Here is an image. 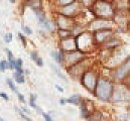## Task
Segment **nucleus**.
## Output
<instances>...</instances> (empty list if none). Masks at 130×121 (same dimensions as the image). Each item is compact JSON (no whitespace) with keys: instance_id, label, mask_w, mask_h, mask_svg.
<instances>
[{"instance_id":"nucleus-1","label":"nucleus","mask_w":130,"mask_h":121,"mask_svg":"<svg viewBox=\"0 0 130 121\" xmlns=\"http://www.w3.org/2000/svg\"><path fill=\"white\" fill-rule=\"evenodd\" d=\"M112 91L113 86L111 82H109L106 79H99L94 93L100 100L108 101L110 98H112Z\"/></svg>"},{"instance_id":"nucleus-2","label":"nucleus","mask_w":130,"mask_h":121,"mask_svg":"<svg viewBox=\"0 0 130 121\" xmlns=\"http://www.w3.org/2000/svg\"><path fill=\"white\" fill-rule=\"evenodd\" d=\"M81 81H82L83 86L87 90H89L90 92H94L95 91L96 85H97V78H96V75H95V73L93 71L86 72L82 76Z\"/></svg>"},{"instance_id":"nucleus-3","label":"nucleus","mask_w":130,"mask_h":121,"mask_svg":"<svg viewBox=\"0 0 130 121\" xmlns=\"http://www.w3.org/2000/svg\"><path fill=\"white\" fill-rule=\"evenodd\" d=\"M129 72H130V58L126 60V63H125L121 68H119V69L117 70L115 77H116L118 80H122V79H124V78L129 74Z\"/></svg>"},{"instance_id":"nucleus-4","label":"nucleus","mask_w":130,"mask_h":121,"mask_svg":"<svg viewBox=\"0 0 130 121\" xmlns=\"http://www.w3.org/2000/svg\"><path fill=\"white\" fill-rule=\"evenodd\" d=\"M67 62H69L72 66L73 65H75V64H77V63H79V54L78 53H70L68 56H67V59H66Z\"/></svg>"},{"instance_id":"nucleus-5","label":"nucleus","mask_w":130,"mask_h":121,"mask_svg":"<svg viewBox=\"0 0 130 121\" xmlns=\"http://www.w3.org/2000/svg\"><path fill=\"white\" fill-rule=\"evenodd\" d=\"M41 23V25L45 28V29H47L48 31H54L55 30V27H56V25H55V23L53 22V21H51V20H48V19H44L42 22H40Z\"/></svg>"},{"instance_id":"nucleus-6","label":"nucleus","mask_w":130,"mask_h":121,"mask_svg":"<svg viewBox=\"0 0 130 121\" xmlns=\"http://www.w3.org/2000/svg\"><path fill=\"white\" fill-rule=\"evenodd\" d=\"M66 100H67V103H71V104H74V105H79L80 100H81V96L79 94H75V95H73L72 97H70L69 99H66Z\"/></svg>"},{"instance_id":"nucleus-7","label":"nucleus","mask_w":130,"mask_h":121,"mask_svg":"<svg viewBox=\"0 0 130 121\" xmlns=\"http://www.w3.org/2000/svg\"><path fill=\"white\" fill-rule=\"evenodd\" d=\"M14 79H15V82H17L18 84H22L24 83V77H23V74H18V73H15L13 75Z\"/></svg>"},{"instance_id":"nucleus-8","label":"nucleus","mask_w":130,"mask_h":121,"mask_svg":"<svg viewBox=\"0 0 130 121\" xmlns=\"http://www.w3.org/2000/svg\"><path fill=\"white\" fill-rule=\"evenodd\" d=\"M34 10H35V14H36V16H37V19H38L40 22H42V21L45 19L43 12H42L41 10H39V9H34Z\"/></svg>"},{"instance_id":"nucleus-9","label":"nucleus","mask_w":130,"mask_h":121,"mask_svg":"<svg viewBox=\"0 0 130 121\" xmlns=\"http://www.w3.org/2000/svg\"><path fill=\"white\" fill-rule=\"evenodd\" d=\"M52 68H53L54 72H55V73H56V74H57V75H58V76H59V77H60L62 80H64L65 82H67V81H68V80H67V78H66V77L63 75V74H62V73H61V71H60L58 68H56V67H55V66H53V65H52Z\"/></svg>"},{"instance_id":"nucleus-10","label":"nucleus","mask_w":130,"mask_h":121,"mask_svg":"<svg viewBox=\"0 0 130 121\" xmlns=\"http://www.w3.org/2000/svg\"><path fill=\"white\" fill-rule=\"evenodd\" d=\"M7 84H8V86H9V88H10L11 90L13 91V92H15V93H18V90H17V88L15 87V85L13 84V82H12L10 79H7Z\"/></svg>"},{"instance_id":"nucleus-11","label":"nucleus","mask_w":130,"mask_h":121,"mask_svg":"<svg viewBox=\"0 0 130 121\" xmlns=\"http://www.w3.org/2000/svg\"><path fill=\"white\" fill-rule=\"evenodd\" d=\"M7 68H8V63L6 60H1L0 62V71L4 72L5 69H7Z\"/></svg>"},{"instance_id":"nucleus-12","label":"nucleus","mask_w":130,"mask_h":121,"mask_svg":"<svg viewBox=\"0 0 130 121\" xmlns=\"http://www.w3.org/2000/svg\"><path fill=\"white\" fill-rule=\"evenodd\" d=\"M4 41L5 42H11L12 41V33L11 32H8L4 35Z\"/></svg>"},{"instance_id":"nucleus-13","label":"nucleus","mask_w":130,"mask_h":121,"mask_svg":"<svg viewBox=\"0 0 130 121\" xmlns=\"http://www.w3.org/2000/svg\"><path fill=\"white\" fill-rule=\"evenodd\" d=\"M51 55H52V57L54 58V60H56L58 63H60L61 64V60H60V55H59V53H57V52H52L51 53Z\"/></svg>"},{"instance_id":"nucleus-14","label":"nucleus","mask_w":130,"mask_h":121,"mask_svg":"<svg viewBox=\"0 0 130 121\" xmlns=\"http://www.w3.org/2000/svg\"><path fill=\"white\" fill-rule=\"evenodd\" d=\"M21 66H22V60L21 59H18L17 60H15V64H14V69L15 70L21 69Z\"/></svg>"},{"instance_id":"nucleus-15","label":"nucleus","mask_w":130,"mask_h":121,"mask_svg":"<svg viewBox=\"0 0 130 121\" xmlns=\"http://www.w3.org/2000/svg\"><path fill=\"white\" fill-rule=\"evenodd\" d=\"M35 98H36L35 95H30V102H29V104H30V106L33 107V108H36V105H35V103H34Z\"/></svg>"},{"instance_id":"nucleus-16","label":"nucleus","mask_w":130,"mask_h":121,"mask_svg":"<svg viewBox=\"0 0 130 121\" xmlns=\"http://www.w3.org/2000/svg\"><path fill=\"white\" fill-rule=\"evenodd\" d=\"M22 30H23L26 34H28V35H30V34L32 33V30L30 29L28 26H23V25H22Z\"/></svg>"},{"instance_id":"nucleus-17","label":"nucleus","mask_w":130,"mask_h":121,"mask_svg":"<svg viewBox=\"0 0 130 121\" xmlns=\"http://www.w3.org/2000/svg\"><path fill=\"white\" fill-rule=\"evenodd\" d=\"M41 114H42V116L44 117V120H45V121H54L53 119H52V117H51L48 114H46V113H43V112H42Z\"/></svg>"},{"instance_id":"nucleus-18","label":"nucleus","mask_w":130,"mask_h":121,"mask_svg":"<svg viewBox=\"0 0 130 121\" xmlns=\"http://www.w3.org/2000/svg\"><path fill=\"white\" fill-rule=\"evenodd\" d=\"M18 36H19V38H20V40L22 41V43H23V46L25 47L26 46V40H25V37L21 34V33H18Z\"/></svg>"},{"instance_id":"nucleus-19","label":"nucleus","mask_w":130,"mask_h":121,"mask_svg":"<svg viewBox=\"0 0 130 121\" xmlns=\"http://www.w3.org/2000/svg\"><path fill=\"white\" fill-rule=\"evenodd\" d=\"M35 63H36L37 66H39V67H42V66H43V62H42V60H41L40 58H37V60H35Z\"/></svg>"},{"instance_id":"nucleus-20","label":"nucleus","mask_w":130,"mask_h":121,"mask_svg":"<svg viewBox=\"0 0 130 121\" xmlns=\"http://www.w3.org/2000/svg\"><path fill=\"white\" fill-rule=\"evenodd\" d=\"M30 57H31V59H32L34 62L37 60V58H38V56H37V54L35 53V52H33V53H31V55H30Z\"/></svg>"},{"instance_id":"nucleus-21","label":"nucleus","mask_w":130,"mask_h":121,"mask_svg":"<svg viewBox=\"0 0 130 121\" xmlns=\"http://www.w3.org/2000/svg\"><path fill=\"white\" fill-rule=\"evenodd\" d=\"M0 96H1V97H2L4 100H6V101H8V100H9V97H8V96H7L5 93H0Z\"/></svg>"},{"instance_id":"nucleus-22","label":"nucleus","mask_w":130,"mask_h":121,"mask_svg":"<svg viewBox=\"0 0 130 121\" xmlns=\"http://www.w3.org/2000/svg\"><path fill=\"white\" fill-rule=\"evenodd\" d=\"M17 95H18V99H19L21 102H23V103H24V102H25V100H24V97H23V96H22L20 93H17Z\"/></svg>"},{"instance_id":"nucleus-23","label":"nucleus","mask_w":130,"mask_h":121,"mask_svg":"<svg viewBox=\"0 0 130 121\" xmlns=\"http://www.w3.org/2000/svg\"><path fill=\"white\" fill-rule=\"evenodd\" d=\"M56 88H57L58 90L60 91V92H63V91H64V89H63V88H61V87H60L59 85H56Z\"/></svg>"},{"instance_id":"nucleus-24","label":"nucleus","mask_w":130,"mask_h":121,"mask_svg":"<svg viewBox=\"0 0 130 121\" xmlns=\"http://www.w3.org/2000/svg\"><path fill=\"white\" fill-rule=\"evenodd\" d=\"M60 103H61L62 105H64V104H66V103H67V100H66V99H61Z\"/></svg>"},{"instance_id":"nucleus-25","label":"nucleus","mask_w":130,"mask_h":121,"mask_svg":"<svg viewBox=\"0 0 130 121\" xmlns=\"http://www.w3.org/2000/svg\"><path fill=\"white\" fill-rule=\"evenodd\" d=\"M22 110H23V111H25L26 113H30V112H29V111H28V110H27L26 108H22Z\"/></svg>"},{"instance_id":"nucleus-26","label":"nucleus","mask_w":130,"mask_h":121,"mask_svg":"<svg viewBox=\"0 0 130 121\" xmlns=\"http://www.w3.org/2000/svg\"><path fill=\"white\" fill-rule=\"evenodd\" d=\"M10 2H11V3H14V2H15V0H10Z\"/></svg>"}]
</instances>
